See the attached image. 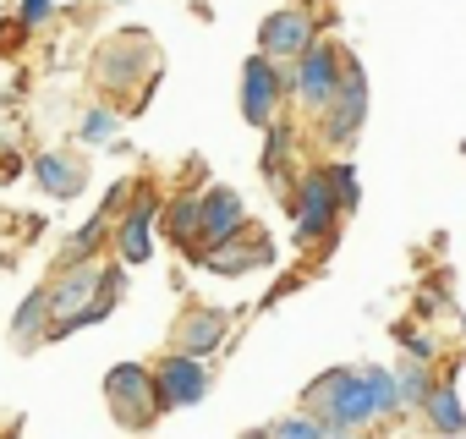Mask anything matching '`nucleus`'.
Returning a JSON list of instances; mask_svg holds the SVG:
<instances>
[{
    "label": "nucleus",
    "instance_id": "obj_3",
    "mask_svg": "<svg viewBox=\"0 0 466 439\" xmlns=\"http://www.w3.org/2000/svg\"><path fill=\"white\" fill-rule=\"evenodd\" d=\"M154 390H159V406H198L203 390H208V368H203L192 352H176V357L159 362Z\"/></svg>",
    "mask_w": 466,
    "mask_h": 439
},
{
    "label": "nucleus",
    "instance_id": "obj_19",
    "mask_svg": "<svg viewBox=\"0 0 466 439\" xmlns=\"http://www.w3.org/2000/svg\"><path fill=\"white\" fill-rule=\"evenodd\" d=\"M269 434H275V439H319L324 423H319V417H286V423H269Z\"/></svg>",
    "mask_w": 466,
    "mask_h": 439
},
{
    "label": "nucleus",
    "instance_id": "obj_7",
    "mask_svg": "<svg viewBox=\"0 0 466 439\" xmlns=\"http://www.w3.org/2000/svg\"><path fill=\"white\" fill-rule=\"evenodd\" d=\"M99 291H116V275H110V270H99V264H72V275H66L56 291H45V297H50V313L72 319V313H77V308H88Z\"/></svg>",
    "mask_w": 466,
    "mask_h": 439
},
{
    "label": "nucleus",
    "instance_id": "obj_6",
    "mask_svg": "<svg viewBox=\"0 0 466 439\" xmlns=\"http://www.w3.org/2000/svg\"><path fill=\"white\" fill-rule=\"evenodd\" d=\"M329 143H351L357 138V127H362V116H368V83H362V72H340V88L329 94Z\"/></svg>",
    "mask_w": 466,
    "mask_h": 439
},
{
    "label": "nucleus",
    "instance_id": "obj_13",
    "mask_svg": "<svg viewBox=\"0 0 466 439\" xmlns=\"http://www.w3.org/2000/svg\"><path fill=\"white\" fill-rule=\"evenodd\" d=\"M34 170H39V187H45V192H56V198H72V192L83 187V170H77L72 159H61V154H45Z\"/></svg>",
    "mask_w": 466,
    "mask_h": 439
},
{
    "label": "nucleus",
    "instance_id": "obj_21",
    "mask_svg": "<svg viewBox=\"0 0 466 439\" xmlns=\"http://www.w3.org/2000/svg\"><path fill=\"white\" fill-rule=\"evenodd\" d=\"M329 187H335V203H357V170L351 165H335L329 170Z\"/></svg>",
    "mask_w": 466,
    "mask_h": 439
},
{
    "label": "nucleus",
    "instance_id": "obj_16",
    "mask_svg": "<svg viewBox=\"0 0 466 439\" xmlns=\"http://www.w3.org/2000/svg\"><path fill=\"white\" fill-rule=\"evenodd\" d=\"M165 231H170L176 242H198V203H192V198H176V203L165 209Z\"/></svg>",
    "mask_w": 466,
    "mask_h": 439
},
{
    "label": "nucleus",
    "instance_id": "obj_10",
    "mask_svg": "<svg viewBox=\"0 0 466 439\" xmlns=\"http://www.w3.org/2000/svg\"><path fill=\"white\" fill-rule=\"evenodd\" d=\"M258 45L269 50V56H302L308 45H313V17L308 12H275L269 23H264V34H258Z\"/></svg>",
    "mask_w": 466,
    "mask_h": 439
},
{
    "label": "nucleus",
    "instance_id": "obj_4",
    "mask_svg": "<svg viewBox=\"0 0 466 439\" xmlns=\"http://www.w3.org/2000/svg\"><path fill=\"white\" fill-rule=\"evenodd\" d=\"M335 88H340V61H335V50L308 45V50L297 56V94H302V105H308V110H324Z\"/></svg>",
    "mask_w": 466,
    "mask_h": 439
},
{
    "label": "nucleus",
    "instance_id": "obj_2",
    "mask_svg": "<svg viewBox=\"0 0 466 439\" xmlns=\"http://www.w3.org/2000/svg\"><path fill=\"white\" fill-rule=\"evenodd\" d=\"M105 401L116 412L121 428H148L154 412H159V390H154V373H143L137 362H121L105 373Z\"/></svg>",
    "mask_w": 466,
    "mask_h": 439
},
{
    "label": "nucleus",
    "instance_id": "obj_14",
    "mask_svg": "<svg viewBox=\"0 0 466 439\" xmlns=\"http://www.w3.org/2000/svg\"><path fill=\"white\" fill-rule=\"evenodd\" d=\"M219 335H225V313H198V319L181 330V346H187L192 357H203V352H214Z\"/></svg>",
    "mask_w": 466,
    "mask_h": 439
},
{
    "label": "nucleus",
    "instance_id": "obj_1",
    "mask_svg": "<svg viewBox=\"0 0 466 439\" xmlns=\"http://www.w3.org/2000/svg\"><path fill=\"white\" fill-rule=\"evenodd\" d=\"M308 406L319 412L324 434H357L368 428L379 412H373V395H368V379L357 368H329L313 390H308Z\"/></svg>",
    "mask_w": 466,
    "mask_h": 439
},
{
    "label": "nucleus",
    "instance_id": "obj_12",
    "mask_svg": "<svg viewBox=\"0 0 466 439\" xmlns=\"http://www.w3.org/2000/svg\"><path fill=\"white\" fill-rule=\"evenodd\" d=\"M148 226H154V203L137 198V209L121 220V259H127V264H143V259H148V248H154V242H148Z\"/></svg>",
    "mask_w": 466,
    "mask_h": 439
},
{
    "label": "nucleus",
    "instance_id": "obj_23",
    "mask_svg": "<svg viewBox=\"0 0 466 439\" xmlns=\"http://www.w3.org/2000/svg\"><path fill=\"white\" fill-rule=\"evenodd\" d=\"M45 17H50V0H23V23L28 28H39Z\"/></svg>",
    "mask_w": 466,
    "mask_h": 439
},
{
    "label": "nucleus",
    "instance_id": "obj_18",
    "mask_svg": "<svg viewBox=\"0 0 466 439\" xmlns=\"http://www.w3.org/2000/svg\"><path fill=\"white\" fill-rule=\"evenodd\" d=\"M395 395H400V406H422V395H428V379H422V368H400V379H395Z\"/></svg>",
    "mask_w": 466,
    "mask_h": 439
},
{
    "label": "nucleus",
    "instance_id": "obj_20",
    "mask_svg": "<svg viewBox=\"0 0 466 439\" xmlns=\"http://www.w3.org/2000/svg\"><path fill=\"white\" fill-rule=\"evenodd\" d=\"M45 308H50V297H45V291H34V297L23 302V313H17V324H12V330H17V335L28 341V335L39 330V319H45Z\"/></svg>",
    "mask_w": 466,
    "mask_h": 439
},
{
    "label": "nucleus",
    "instance_id": "obj_8",
    "mask_svg": "<svg viewBox=\"0 0 466 439\" xmlns=\"http://www.w3.org/2000/svg\"><path fill=\"white\" fill-rule=\"evenodd\" d=\"M275 99H280V77H275L269 56H253V61L242 66V116H248L253 127H269Z\"/></svg>",
    "mask_w": 466,
    "mask_h": 439
},
{
    "label": "nucleus",
    "instance_id": "obj_9",
    "mask_svg": "<svg viewBox=\"0 0 466 439\" xmlns=\"http://www.w3.org/2000/svg\"><path fill=\"white\" fill-rule=\"evenodd\" d=\"M335 187H329V176H308L302 181V198H297V237L302 242H313V237H324L329 226H335Z\"/></svg>",
    "mask_w": 466,
    "mask_h": 439
},
{
    "label": "nucleus",
    "instance_id": "obj_17",
    "mask_svg": "<svg viewBox=\"0 0 466 439\" xmlns=\"http://www.w3.org/2000/svg\"><path fill=\"white\" fill-rule=\"evenodd\" d=\"M362 379H368V395H373V412H379V417H384V412H400L395 379H390L384 368H362Z\"/></svg>",
    "mask_w": 466,
    "mask_h": 439
},
{
    "label": "nucleus",
    "instance_id": "obj_5",
    "mask_svg": "<svg viewBox=\"0 0 466 439\" xmlns=\"http://www.w3.org/2000/svg\"><path fill=\"white\" fill-rule=\"evenodd\" d=\"M237 231H248L242 198L230 192V187H214V192H203V203H198V242H203V248H214V242L237 237Z\"/></svg>",
    "mask_w": 466,
    "mask_h": 439
},
{
    "label": "nucleus",
    "instance_id": "obj_22",
    "mask_svg": "<svg viewBox=\"0 0 466 439\" xmlns=\"http://www.w3.org/2000/svg\"><path fill=\"white\" fill-rule=\"evenodd\" d=\"M110 127H116V121H110L105 110H94V116L83 121V138H88V143H105V138H110Z\"/></svg>",
    "mask_w": 466,
    "mask_h": 439
},
{
    "label": "nucleus",
    "instance_id": "obj_15",
    "mask_svg": "<svg viewBox=\"0 0 466 439\" xmlns=\"http://www.w3.org/2000/svg\"><path fill=\"white\" fill-rule=\"evenodd\" d=\"M422 406H428L433 428H450V434H461V428H466V412L455 406V390H450V384H444V390H428V395H422Z\"/></svg>",
    "mask_w": 466,
    "mask_h": 439
},
{
    "label": "nucleus",
    "instance_id": "obj_11",
    "mask_svg": "<svg viewBox=\"0 0 466 439\" xmlns=\"http://www.w3.org/2000/svg\"><path fill=\"white\" fill-rule=\"evenodd\" d=\"M258 264H269V242H242V231L203 253V270H214V275H248Z\"/></svg>",
    "mask_w": 466,
    "mask_h": 439
}]
</instances>
